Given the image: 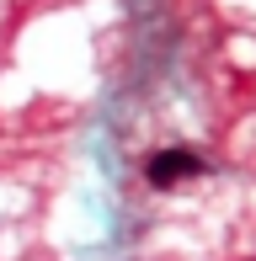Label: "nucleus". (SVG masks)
Returning a JSON list of instances; mask_svg holds the SVG:
<instances>
[{
	"mask_svg": "<svg viewBox=\"0 0 256 261\" xmlns=\"http://www.w3.org/2000/svg\"><path fill=\"white\" fill-rule=\"evenodd\" d=\"M208 165L192 155V149H160V155H149V165H144V181L149 187H176V181H187V176H203Z\"/></svg>",
	"mask_w": 256,
	"mask_h": 261,
	"instance_id": "obj_1",
	"label": "nucleus"
}]
</instances>
